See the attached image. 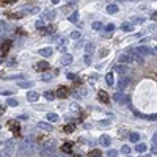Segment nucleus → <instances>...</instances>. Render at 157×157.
<instances>
[{
	"instance_id": "nucleus-42",
	"label": "nucleus",
	"mask_w": 157,
	"mask_h": 157,
	"mask_svg": "<svg viewBox=\"0 0 157 157\" xmlns=\"http://www.w3.org/2000/svg\"><path fill=\"white\" fill-rule=\"evenodd\" d=\"M121 152H123V154H127V155H129V154H130V146H129V145H124V146L121 148Z\"/></svg>"
},
{
	"instance_id": "nucleus-56",
	"label": "nucleus",
	"mask_w": 157,
	"mask_h": 157,
	"mask_svg": "<svg viewBox=\"0 0 157 157\" xmlns=\"http://www.w3.org/2000/svg\"><path fill=\"white\" fill-rule=\"evenodd\" d=\"M141 157H151V155L149 154H145V155H141Z\"/></svg>"
},
{
	"instance_id": "nucleus-34",
	"label": "nucleus",
	"mask_w": 157,
	"mask_h": 157,
	"mask_svg": "<svg viewBox=\"0 0 157 157\" xmlns=\"http://www.w3.org/2000/svg\"><path fill=\"white\" fill-rule=\"evenodd\" d=\"M6 104H8L10 107H17V105H19L17 99H8V101H6Z\"/></svg>"
},
{
	"instance_id": "nucleus-18",
	"label": "nucleus",
	"mask_w": 157,
	"mask_h": 157,
	"mask_svg": "<svg viewBox=\"0 0 157 157\" xmlns=\"http://www.w3.org/2000/svg\"><path fill=\"white\" fill-rule=\"evenodd\" d=\"M52 19H55V11H46L43 16V21H52Z\"/></svg>"
},
{
	"instance_id": "nucleus-45",
	"label": "nucleus",
	"mask_w": 157,
	"mask_h": 157,
	"mask_svg": "<svg viewBox=\"0 0 157 157\" xmlns=\"http://www.w3.org/2000/svg\"><path fill=\"white\" fill-rule=\"evenodd\" d=\"M83 61H85V64H91V55H85Z\"/></svg>"
},
{
	"instance_id": "nucleus-48",
	"label": "nucleus",
	"mask_w": 157,
	"mask_h": 157,
	"mask_svg": "<svg viewBox=\"0 0 157 157\" xmlns=\"http://www.w3.org/2000/svg\"><path fill=\"white\" fill-rule=\"evenodd\" d=\"M3 5H13V3H16V0H5V2H2Z\"/></svg>"
},
{
	"instance_id": "nucleus-5",
	"label": "nucleus",
	"mask_w": 157,
	"mask_h": 157,
	"mask_svg": "<svg viewBox=\"0 0 157 157\" xmlns=\"http://www.w3.org/2000/svg\"><path fill=\"white\" fill-rule=\"evenodd\" d=\"M127 54H129L130 60H132V63H137V64H143V61H145V60H143V57H141L140 54H137V52H135L134 49H132V50H129Z\"/></svg>"
},
{
	"instance_id": "nucleus-15",
	"label": "nucleus",
	"mask_w": 157,
	"mask_h": 157,
	"mask_svg": "<svg viewBox=\"0 0 157 157\" xmlns=\"http://www.w3.org/2000/svg\"><path fill=\"white\" fill-rule=\"evenodd\" d=\"M38 127L39 129H44V130H52V129H54V126H52L50 123H46V121H39L38 123Z\"/></svg>"
},
{
	"instance_id": "nucleus-17",
	"label": "nucleus",
	"mask_w": 157,
	"mask_h": 157,
	"mask_svg": "<svg viewBox=\"0 0 157 157\" xmlns=\"http://www.w3.org/2000/svg\"><path fill=\"white\" fill-rule=\"evenodd\" d=\"M61 63L66 64V66H68V64H71V63H72V55H71V54H64V55L61 57Z\"/></svg>"
},
{
	"instance_id": "nucleus-27",
	"label": "nucleus",
	"mask_w": 157,
	"mask_h": 157,
	"mask_svg": "<svg viewBox=\"0 0 157 157\" xmlns=\"http://www.w3.org/2000/svg\"><path fill=\"white\" fill-rule=\"evenodd\" d=\"M61 151L66 152V154H69V152L72 151V145H71V143H64V145L61 146Z\"/></svg>"
},
{
	"instance_id": "nucleus-20",
	"label": "nucleus",
	"mask_w": 157,
	"mask_h": 157,
	"mask_svg": "<svg viewBox=\"0 0 157 157\" xmlns=\"http://www.w3.org/2000/svg\"><path fill=\"white\" fill-rule=\"evenodd\" d=\"M52 78H54V74H52V72H43L41 74V80L43 82H50Z\"/></svg>"
},
{
	"instance_id": "nucleus-22",
	"label": "nucleus",
	"mask_w": 157,
	"mask_h": 157,
	"mask_svg": "<svg viewBox=\"0 0 157 157\" xmlns=\"http://www.w3.org/2000/svg\"><path fill=\"white\" fill-rule=\"evenodd\" d=\"M98 98H99V101H102L104 104H107V102H109V96H107V93H105V91H99Z\"/></svg>"
},
{
	"instance_id": "nucleus-1",
	"label": "nucleus",
	"mask_w": 157,
	"mask_h": 157,
	"mask_svg": "<svg viewBox=\"0 0 157 157\" xmlns=\"http://www.w3.org/2000/svg\"><path fill=\"white\" fill-rule=\"evenodd\" d=\"M38 151V145L32 140H24L19 146V151H17V155L19 157H32L33 154H36Z\"/></svg>"
},
{
	"instance_id": "nucleus-44",
	"label": "nucleus",
	"mask_w": 157,
	"mask_h": 157,
	"mask_svg": "<svg viewBox=\"0 0 157 157\" xmlns=\"http://www.w3.org/2000/svg\"><path fill=\"white\" fill-rule=\"evenodd\" d=\"M105 30H107V32H113V30H115V25H113V24H107V25H105Z\"/></svg>"
},
{
	"instance_id": "nucleus-47",
	"label": "nucleus",
	"mask_w": 157,
	"mask_h": 157,
	"mask_svg": "<svg viewBox=\"0 0 157 157\" xmlns=\"http://www.w3.org/2000/svg\"><path fill=\"white\" fill-rule=\"evenodd\" d=\"M68 78H69V80H75L77 75H75V74H72V72H68Z\"/></svg>"
},
{
	"instance_id": "nucleus-13",
	"label": "nucleus",
	"mask_w": 157,
	"mask_h": 157,
	"mask_svg": "<svg viewBox=\"0 0 157 157\" xmlns=\"http://www.w3.org/2000/svg\"><path fill=\"white\" fill-rule=\"evenodd\" d=\"M39 99V93L38 91H29L27 93V101L29 102H36Z\"/></svg>"
},
{
	"instance_id": "nucleus-28",
	"label": "nucleus",
	"mask_w": 157,
	"mask_h": 157,
	"mask_svg": "<svg viewBox=\"0 0 157 157\" xmlns=\"http://www.w3.org/2000/svg\"><path fill=\"white\" fill-rule=\"evenodd\" d=\"M93 50H94V44H93V43H86V46H85V52H86V55H90Z\"/></svg>"
},
{
	"instance_id": "nucleus-58",
	"label": "nucleus",
	"mask_w": 157,
	"mask_h": 157,
	"mask_svg": "<svg viewBox=\"0 0 157 157\" xmlns=\"http://www.w3.org/2000/svg\"><path fill=\"white\" fill-rule=\"evenodd\" d=\"M74 157H80V155H74Z\"/></svg>"
},
{
	"instance_id": "nucleus-43",
	"label": "nucleus",
	"mask_w": 157,
	"mask_h": 157,
	"mask_svg": "<svg viewBox=\"0 0 157 157\" xmlns=\"http://www.w3.org/2000/svg\"><path fill=\"white\" fill-rule=\"evenodd\" d=\"M107 157H118V151H115V149H110V151L107 152Z\"/></svg>"
},
{
	"instance_id": "nucleus-51",
	"label": "nucleus",
	"mask_w": 157,
	"mask_h": 157,
	"mask_svg": "<svg viewBox=\"0 0 157 157\" xmlns=\"http://www.w3.org/2000/svg\"><path fill=\"white\" fill-rule=\"evenodd\" d=\"M13 93V91H0V94H2V96H10Z\"/></svg>"
},
{
	"instance_id": "nucleus-57",
	"label": "nucleus",
	"mask_w": 157,
	"mask_h": 157,
	"mask_svg": "<svg viewBox=\"0 0 157 157\" xmlns=\"http://www.w3.org/2000/svg\"><path fill=\"white\" fill-rule=\"evenodd\" d=\"M0 75H3V71H0Z\"/></svg>"
},
{
	"instance_id": "nucleus-32",
	"label": "nucleus",
	"mask_w": 157,
	"mask_h": 157,
	"mask_svg": "<svg viewBox=\"0 0 157 157\" xmlns=\"http://www.w3.org/2000/svg\"><path fill=\"white\" fill-rule=\"evenodd\" d=\"M74 124H68V126H64L63 127V130H64V132H66V134H71V132H74Z\"/></svg>"
},
{
	"instance_id": "nucleus-46",
	"label": "nucleus",
	"mask_w": 157,
	"mask_h": 157,
	"mask_svg": "<svg viewBox=\"0 0 157 157\" xmlns=\"http://www.w3.org/2000/svg\"><path fill=\"white\" fill-rule=\"evenodd\" d=\"M71 38L72 39H78V38H80V33H78V32H72L71 33Z\"/></svg>"
},
{
	"instance_id": "nucleus-55",
	"label": "nucleus",
	"mask_w": 157,
	"mask_h": 157,
	"mask_svg": "<svg viewBox=\"0 0 157 157\" xmlns=\"http://www.w3.org/2000/svg\"><path fill=\"white\" fill-rule=\"evenodd\" d=\"M52 157H64V155H63V154H54Z\"/></svg>"
},
{
	"instance_id": "nucleus-8",
	"label": "nucleus",
	"mask_w": 157,
	"mask_h": 157,
	"mask_svg": "<svg viewBox=\"0 0 157 157\" xmlns=\"http://www.w3.org/2000/svg\"><path fill=\"white\" fill-rule=\"evenodd\" d=\"M49 66H50V64H49L47 61H39V63L35 64V69L39 71V72H46V71L49 69Z\"/></svg>"
},
{
	"instance_id": "nucleus-11",
	"label": "nucleus",
	"mask_w": 157,
	"mask_h": 157,
	"mask_svg": "<svg viewBox=\"0 0 157 157\" xmlns=\"http://www.w3.org/2000/svg\"><path fill=\"white\" fill-rule=\"evenodd\" d=\"M129 83H130V78H129V77H123V78H120V80H118V88L124 90V88L129 86Z\"/></svg>"
},
{
	"instance_id": "nucleus-24",
	"label": "nucleus",
	"mask_w": 157,
	"mask_h": 157,
	"mask_svg": "<svg viewBox=\"0 0 157 157\" xmlns=\"http://www.w3.org/2000/svg\"><path fill=\"white\" fill-rule=\"evenodd\" d=\"M107 13H110V14H115V13H118V5H115V3L107 5Z\"/></svg>"
},
{
	"instance_id": "nucleus-33",
	"label": "nucleus",
	"mask_w": 157,
	"mask_h": 157,
	"mask_svg": "<svg viewBox=\"0 0 157 157\" xmlns=\"http://www.w3.org/2000/svg\"><path fill=\"white\" fill-rule=\"evenodd\" d=\"M105 82H107V85H113V74L112 72L105 74Z\"/></svg>"
},
{
	"instance_id": "nucleus-3",
	"label": "nucleus",
	"mask_w": 157,
	"mask_h": 157,
	"mask_svg": "<svg viewBox=\"0 0 157 157\" xmlns=\"http://www.w3.org/2000/svg\"><path fill=\"white\" fill-rule=\"evenodd\" d=\"M16 148H14V141L13 140H8L5 143V146L2 148V151H0V157H11L13 154H14Z\"/></svg>"
},
{
	"instance_id": "nucleus-2",
	"label": "nucleus",
	"mask_w": 157,
	"mask_h": 157,
	"mask_svg": "<svg viewBox=\"0 0 157 157\" xmlns=\"http://www.w3.org/2000/svg\"><path fill=\"white\" fill-rule=\"evenodd\" d=\"M57 148V143L55 140H47L44 145L41 146V151H39V155L43 157H47V155H54V151Z\"/></svg>"
},
{
	"instance_id": "nucleus-49",
	"label": "nucleus",
	"mask_w": 157,
	"mask_h": 157,
	"mask_svg": "<svg viewBox=\"0 0 157 157\" xmlns=\"http://www.w3.org/2000/svg\"><path fill=\"white\" fill-rule=\"evenodd\" d=\"M146 118H148L149 121H155V120H157V116H155V115H148Z\"/></svg>"
},
{
	"instance_id": "nucleus-36",
	"label": "nucleus",
	"mask_w": 157,
	"mask_h": 157,
	"mask_svg": "<svg viewBox=\"0 0 157 157\" xmlns=\"http://www.w3.org/2000/svg\"><path fill=\"white\" fill-rule=\"evenodd\" d=\"M90 157H102V152L99 149H93L90 152Z\"/></svg>"
},
{
	"instance_id": "nucleus-31",
	"label": "nucleus",
	"mask_w": 157,
	"mask_h": 157,
	"mask_svg": "<svg viewBox=\"0 0 157 157\" xmlns=\"http://www.w3.org/2000/svg\"><path fill=\"white\" fill-rule=\"evenodd\" d=\"M66 47H68V43L63 39V41L58 44V50H60V52H66Z\"/></svg>"
},
{
	"instance_id": "nucleus-9",
	"label": "nucleus",
	"mask_w": 157,
	"mask_h": 157,
	"mask_svg": "<svg viewBox=\"0 0 157 157\" xmlns=\"http://www.w3.org/2000/svg\"><path fill=\"white\" fill-rule=\"evenodd\" d=\"M8 127H10V130H13V132H16V134H19V130H21V126H19V123L16 120H10L8 121Z\"/></svg>"
},
{
	"instance_id": "nucleus-14",
	"label": "nucleus",
	"mask_w": 157,
	"mask_h": 157,
	"mask_svg": "<svg viewBox=\"0 0 157 157\" xmlns=\"http://www.w3.org/2000/svg\"><path fill=\"white\" fill-rule=\"evenodd\" d=\"M113 71H115L116 74L124 75V74L129 71V68H127V66H124V64H118V66H113Z\"/></svg>"
},
{
	"instance_id": "nucleus-29",
	"label": "nucleus",
	"mask_w": 157,
	"mask_h": 157,
	"mask_svg": "<svg viewBox=\"0 0 157 157\" xmlns=\"http://www.w3.org/2000/svg\"><path fill=\"white\" fill-rule=\"evenodd\" d=\"M135 151H137V152H145V151H146V145H143V143H137Z\"/></svg>"
},
{
	"instance_id": "nucleus-26",
	"label": "nucleus",
	"mask_w": 157,
	"mask_h": 157,
	"mask_svg": "<svg viewBox=\"0 0 157 157\" xmlns=\"http://www.w3.org/2000/svg\"><path fill=\"white\" fill-rule=\"evenodd\" d=\"M123 93H121V91H115V94H113V101L115 102H120L121 104V101H123Z\"/></svg>"
},
{
	"instance_id": "nucleus-52",
	"label": "nucleus",
	"mask_w": 157,
	"mask_h": 157,
	"mask_svg": "<svg viewBox=\"0 0 157 157\" xmlns=\"http://www.w3.org/2000/svg\"><path fill=\"white\" fill-rule=\"evenodd\" d=\"M8 64H10V66H13V64H16V58H11V60L8 61Z\"/></svg>"
},
{
	"instance_id": "nucleus-54",
	"label": "nucleus",
	"mask_w": 157,
	"mask_h": 157,
	"mask_svg": "<svg viewBox=\"0 0 157 157\" xmlns=\"http://www.w3.org/2000/svg\"><path fill=\"white\" fill-rule=\"evenodd\" d=\"M3 113H5V107L0 105V115H3Z\"/></svg>"
},
{
	"instance_id": "nucleus-12",
	"label": "nucleus",
	"mask_w": 157,
	"mask_h": 157,
	"mask_svg": "<svg viewBox=\"0 0 157 157\" xmlns=\"http://www.w3.org/2000/svg\"><path fill=\"white\" fill-rule=\"evenodd\" d=\"M11 46H13V41H10V39H5V41L2 43V54L3 55H6L8 52H10Z\"/></svg>"
},
{
	"instance_id": "nucleus-50",
	"label": "nucleus",
	"mask_w": 157,
	"mask_h": 157,
	"mask_svg": "<svg viewBox=\"0 0 157 157\" xmlns=\"http://www.w3.org/2000/svg\"><path fill=\"white\" fill-rule=\"evenodd\" d=\"M155 143H157V134L154 132V135H152V146H155Z\"/></svg>"
},
{
	"instance_id": "nucleus-16",
	"label": "nucleus",
	"mask_w": 157,
	"mask_h": 157,
	"mask_svg": "<svg viewBox=\"0 0 157 157\" xmlns=\"http://www.w3.org/2000/svg\"><path fill=\"white\" fill-rule=\"evenodd\" d=\"M39 32H41V35H52L55 32V27L54 25H47V27H44L43 30H39Z\"/></svg>"
},
{
	"instance_id": "nucleus-25",
	"label": "nucleus",
	"mask_w": 157,
	"mask_h": 157,
	"mask_svg": "<svg viewBox=\"0 0 157 157\" xmlns=\"http://www.w3.org/2000/svg\"><path fill=\"white\" fill-rule=\"evenodd\" d=\"M43 96H44L47 101H54V99H55V93H54V91H44Z\"/></svg>"
},
{
	"instance_id": "nucleus-59",
	"label": "nucleus",
	"mask_w": 157,
	"mask_h": 157,
	"mask_svg": "<svg viewBox=\"0 0 157 157\" xmlns=\"http://www.w3.org/2000/svg\"><path fill=\"white\" fill-rule=\"evenodd\" d=\"M126 157H130V155H126Z\"/></svg>"
},
{
	"instance_id": "nucleus-37",
	"label": "nucleus",
	"mask_w": 157,
	"mask_h": 157,
	"mask_svg": "<svg viewBox=\"0 0 157 157\" xmlns=\"http://www.w3.org/2000/svg\"><path fill=\"white\" fill-rule=\"evenodd\" d=\"M120 61H121V63H132V60H130L129 55H121V57H120Z\"/></svg>"
},
{
	"instance_id": "nucleus-53",
	"label": "nucleus",
	"mask_w": 157,
	"mask_h": 157,
	"mask_svg": "<svg viewBox=\"0 0 157 157\" xmlns=\"http://www.w3.org/2000/svg\"><path fill=\"white\" fill-rule=\"evenodd\" d=\"M143 21H145L143 17H138V19H135V22H138V24H143Z\"/></svg>"
},
{
	"instance_id": "nucleus-7",
	"label": "nucleus",
	"mask_w": 157,
	"mask_h": 157,
	"mask_svg": "<svg viewBox=\"0 0 157 157\" xmlns=\"http://www.w3.org/2000/svg\"><path fill=\"white\" fill-rule=\"evenodd\" d=\"M38 54L41 55V57H46V58H49L50 55H54V49L52 47H41L38 50Z\"/></svg>"
},
{
	"instance_id": "nucleus-40",
	"label": "nucleus",
	"mask_w": 157,
	"mask_h": 157,
	"mask_svg": "<svg viewBox=\"0 0 157 157\" xmlns=\"http://www.w3.org/2000/svg\"><path fill=\"white\" fill-rule=\"evenodd\" d=\"M91 29H93V30H101L102 29V24L101 22H93V24H91Z\"/></svg>"
},
{
	"instance_id": "nucleus-10",
	"label": "nucleus",
	"mask_w": 157,
	"mask_h": 157,
	"mask_svg": "<svg viewBox=\"0 0 157 157\" xmlns=\"http://www.w3.org/2000/svg\"><path fill=\"white\" fill-rule=\"evenodd\" d=\"M99 143H101L102 146L109 148V146L112 145V138H110L109 135H101V137H99Z\"/></svg>"
},
{
	"instance_id": "nucleus-6",
	"label": "nucleus",
	"mask_w": 157,
	"mask_h": 157,
	"mask_svg": "<svg viewBox=\"0 0 157 157\" xmlns=\"http://www.w3.org/2000/svg\"><path fill=\"white\" fill-rule=\"evenodd\" d=\"M68 96H69V88H66V86H60L55 93V98H60V99H64Z\"/></svg>"
},
{
	"instance_id": "nucleus-39",
	"label": "nucleus",
	"mask_w": 157,
	"mask_h": 157,
	"mask_svg": "<svg viewBox=\"0 0 157 157\" xmlns=\"http://www.w3.org/2000/svg\"><path fill=\"white\" fill-rule=\"evenodd\" d=\"M35 27H36V29H39V30H41V29H44V21H43V19L36 21V22H35Z\"/></svg>"
},
{
	"instance_id": "nucleus-19",
	"label": "nucleus",
	"mask_w": 157,
	"mask_h": 157,
	"mask_svg": "<svg viewBox=\"0 0 157 157\" xmlns=\"http://www.w3.org/2000/svg\"><path fill=\"white\" fill-rule=\"evenodd\" d=\"M47 120H49L50 123H57V121L60 120V116H58L57 113H54V112H50V113H47Z\"/></svg>"
},
{
	"instance_id": "nucleus-41",
	"label": "nucleus",
	"mask_w": 157,
	"mask_h": 157,
	"mask_svg": "<svg viewBox=\"0 0 157 157\" xmlns=\"http://www.w3.org/2000/svg\"><path fill=\"white\" fill-rule=\"evenodd\" d=\"M13 78H25V74H16V75H10L6 80H13Z\"/></svg>"
},
{
	"instance_id": "nucleus-38",
	"label": "nucleus",
	"mask_w": 157,
	"mask_h": 157,
	"mask_svg": "<svg viewBox=\"0 0 157 157\" xmlns=\"http://www.w3.org/2000/svg\"><path fill=\"white\" fill-rule=\"evenodd\" d=\"M129 140H130V141H138V140H140V135H138L137 132H134V134L129 135Z\"/></svg>"
},
{
	"instance_id": "nucleus-21",
	"label": "nucleus",
	"mask_w": 157,
	"mask_h": 157,
	"mask_svg": "<svg viewBox=\"0 0 157 157\" xmlns=\"http://www.w3.org/2000/svg\"><path fill=\"white\" fill-rule=\"evenodd\" d=\"M132 29H134V25L129 24V22H123L121 24V30L123 32H132Z\"/></svg>"
},
{
	"instance_id": "nucleus-23",
	"label": "nucleus",
	"mask_w": 157,
	"mask_h": 157,
	"mask_svg": "<svg viewBox=\"0 0 157 157\" xmlns=\"http://www.w3.org/2000/svg\"><path fill=\"white\" fill-rule=\"evenodd\" d=\"M33 85H35V83H33L32 80H29V82H19V83H17V86H19V88H27V90H29V88H32Z\"/></svg>"
},
{
	"instance_id": "nucleus-30",
	"label": "nucleus",
	"mask_w": 157,
	"mask_h": 157,
	"mask_svg": "<svg viewBox=\"0 0 157 157\" xmlns=\"http://www.w3.org/2000/svg\"><path fill=\"white\" fill-rule=\"evenodd\" d=\"M69 21H71V22H74V24H77V22H78V13H77V11H74L72 14L69 16Z\"/></svg>"
},
{
	"instance_id": "nucleus-35",
	"label": "nucleus",
	"mask_w": 157,
	"mask_h": 157,
	"mask_svg": "<svg viewBox=\"0 0 157 157\" xmlns=\"http://www.w3.org/2000/svg\"><path fill=\"white\" fill-rule=\"evenodd\" d=\"M24 13H29V14H35V13H39V8H25L24 10Z\"/></svg>"
},
{
	"instance_id": "nucleus-60",
	"label": "nucleus",
	"mask_w": 157,
	"mask_h": 157,
	"mask_svg": "<svg viewBox=\"0 0 157 157\" xmlns=\"http://www.w3.org/2000/svg\"><path fill=\"white\" fill-rule=\"evenodd\" d=\"M0 129H2V126H0Z\"/></svg>"
},
{
	"instance_id": "nucleus-4",
	"label": "nucleus",
	"mask_w": 157,
	"mask_h": 157,
	"mask_svg": "<svg viewBox=\"0 0 157 157\" xmlns=\"http://www.w3.org/2000/svg\"><path fill=\"white\" fill-rule=\"evenodd\" d=\"M134 50L137 52V54H140V55H155V49H149L146 46H138Z\"/></svg>"
}]
</instances>
